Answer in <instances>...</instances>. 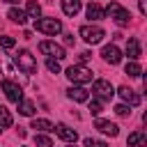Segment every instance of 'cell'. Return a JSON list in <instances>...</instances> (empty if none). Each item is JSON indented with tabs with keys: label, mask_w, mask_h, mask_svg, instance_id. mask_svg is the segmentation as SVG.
Segmentation results:
<instances>
[{
	"label": "cell",
	"mask_w": 147,
	"mask_h": 147,
	"mask_svg": "<svg viewBox=\"0 0 147 147\" xmlns=\"http://www.w3.org/2000/svg\"><path fill=\"white\" fill-rule=\"evenodd\" d=\"M103 14H108L117 25H129V21H131V14H129V9H124L119 2H108V7L103 9Z\"/></svg>",
	"instance_id": "6da1fadb"
},
{
	"label": "cell",
	"mask_w": 147,
	"mask_h": 147,
	"mask_svg": "<svg viewBox=\"0 0 147 147\" xmlns=\"http://www.w3.org/2000/svg\"><path fill=\"white\" fill-rule=\"evenodd\" d=\"M34 30H39V32H44V34H51V37H55V34H60L62 32V23L57 21V18H53V16H46V18H34Z\"/></svg>",
	"instance_id": "7a4b0ae2"
},
{
	"label": "cell",
	"mask_w": 147,
	"mask_h": 147,
	"mask_svg": "<svg viewBox=\"0 0 147 147\" xmlns=\"http://www.w3.org/2000/svg\"><path fill=\"white\" fill-rule=\"evenodd\" d=\"M14 67H18L23 74H37V60L30 51H18V55H14Z\"/></svg>",
	"instance_id": "3957f363"
},
{
	"label": "cell",
	"mask_w": 147,
	"mask_h": 147,
	"mask_svg": "<svg viewBox=\"0 0 147 147\" xmlns=\"http://www.w3.org/2000/svg\"><path fill=\"white\" fill-rule=\"evenodd\" d=\"M67 78L74 83V85H85L92 80V69H87L85 64H74L67 69Z\"/></svg>",
	"instance_id": "277c9868"
},
{
	"label": "cell",
	"mask_w": 147,
	"mask_h": 147,
	"mask_svg": "<svg viewBox=\"0 0 147 147\" xmlns=\"http://www.w3.org/2000/svg\"><path fill=\"white\" fill-rule=\"evenodd\" d=\"M92 94H94L99 101H110L113 94H115V87H113L110 80L99 78V80H94V85H92Z\"/></svg>",
	"instance_id": "5b68a950"
},
{
	"label": "cell",
	"mask_w": 147,
	"mask_h": 147,
	"mask_svg": "<svg viewBox=\"0 0 147 147\" xmlns=\"http://www.w3.org/2000/svg\"><path fill=\"white\" fill-rule=\"evenodd\" d=\"M78 34H80L87 44H101L103 37H106L103 28H99V25H83V28L78 30Z\"/></svg>",
	"instance_id": "8992f818"
},
{
	"label": "cell",
	"mask_w": 147,
	"mask_h": 147,
	"mask_svg": "<svg viewBox=\"0 0 147 147\" xmlns=\"http://www.w3.org/2000/svg\"><path fill=\"white\" fill-rule=\"evenodd\" d=\"M39 51H41L44 55H48V57H55V60H64V57H67L64 48H62L60 44H55V41H41V44H39Z\"/></svg>",
	"instance_id": "52a82bcc"
},
{
	"label": "cell",
	"mask_w": 147,
	"mask_h": 147,
	"mask_svg": "<svg viewBox=\"0 0 147 147\" xmlns=\"http://www.w3.org/2000/svg\"><path fill=\"white\" fill-rule=\"evenodd\" d=\"M2 92L7 94V99L9 101H14V103H18L21 99H23V90H21V85L18 83H14V80H9V78H5L2 80Z\"/></svg>",
	"instance_id": "ba28073f"
},
{
	"label": "cell",
	"mask_w": 147,
	"mask_h": 147,
	"mask_svg": "<svg viewBox=\"0 0 147 147\" xmlns=\"http://www.w3.org/2000/svg\"><path fill=\"white\" fill-rule=\"evenodd\" d=\"M101 57H103L108 64H119L122 53H119V48H117L115 44H108V46H103V48H101Z\"/></svg>",
	"instance_id": "9c48e42d"
},
{
	"label": "cell",
	"mask_w": 147,
	"mask_h": 147,
	"mask_svg": "<svg viewBox=\"0 0 147 147\" xmlns=\"http://www.w3.org/2000/svg\"><path fill=\"white\" fill-rule=\"evenodd\" d=\"M94 129H99L101 133H106V136H110V138H115L117 133H119V126L115 124V122H110V119H96L94 122Z\"/></svg>",
	"instance_id": "30bf717a"
},
{
	"label": "cell",
	"mask_w": 147,
	"mask_h": 147,
	"mask_svg": "<svg viewBox=\"0 0 147 147\" xmlns=\"http://www.w3.org/2000/svg\"><path fill=\"white\" fill-rule=\"evenodd\" d=\"M117 94H119V96H122V101H124V103H129L131 108L140 103V94H136V90H131V87H126V85H122V87L117 90Z\"/></svg>",
	"instance_id": "8fae6325"
},
{
	"label": "cell",
	"mask_w": 147,
	"mask_h": 147,
	"mask_svg": "<svg viewBox=\"0 0 147 147\" xmlns=\"http://www.w3.org/2000/svg\"><path fill=\"white\" fill-rule=\"evenodd\" d=\"M53 131H55L64 142H69V145H71V142H76V138H78V133H76L69 124H57V126H53Z\"/></svg>",
	"instance_id": "7c38bea8"
},
{
	"label": "cell",
	"mask_w": 147,
	"mask_h": 147,
	"mask_svg": "<svg viewBox=\"0 0 147 147\" xmlns=\"http://www.w3.org/2000/svg\"><path fill=\"white\" fill-rule=\"evenodd\" d=\"M67 96H69L71 101H76V103H83V101L90 99V92H87L83 85H74V87L67 90Z\"/></svg>",
	"instance_id": "4fadbf2b"
},
{
	"label": "cell",
	"mask_w": 147,
	"mask_h": 147,
	"mask_svg": "<svg viewBox=\"0 0 147 147\" xmlns=\"http://www.w3.org/2000/svg\"><path fill=\"white\" fill-rule=\"evenodd\" d=\"M126 145L129 147H147V136L142 131H133V133H129Z\"/></svg>",
	"instance_id": "5bb4252c"
},
{
	"label": "cell",
	"mask_w": 147,
	"mask_h": 147,
	"mask_svg": "<svg viewBox=\"0 0 147 147\" xmlns=\"http://www.w3.org/2000/svg\"><path fill=\"white\" fill-rule=\"evenodd\" d=\"M7 18H9L11 23H18V25H25V21H28V14H25L23 9H18V7H11V9L7 11Z\"/></svg>",
	"instance_id": "9a60e30c"
},
{
	"label": "cell",
	"mask_w": 147,
	"mask_h": 147,
	"mask_svg": "<svg viewBox=\"0 0 147 147\" xmlns=\"http://www.w3.org/2000/svg\"><path fill=\"white\" fill-rule=\"evenodd\" d=\"M142 53H140V41L138 39H129L126 41V57L129 60H138Z\"/></svg>",
	"instance_id": "2e32d148"
},
{
	"label": "cell",
	"mask_w": 147,
	"mask_h": 147,
	"mask_svg": "<svg viewBox=\"0 0 147 147\" xmlns=\"http://www.w3.org/2000/svg\"><path fill=\"white\" fill-rule=\"evenodd\" d=\"M80 0H62V11L67 14V16H76L78 11H80Z\"/></svg>",
	"instance_id": "e0dca14e"
},
{
	"label": "cell",
	"mask_w": 147,
	"mask_h": 147,
	"mask_svg": "<svg viewBox=\"0 0 147 147\" xmlns=\"http://www.w3.org/2000/svg\"><path fill=\"white\" fill-rule=\"evenodd\" d=\"M106 14H103V9H101V5H96V2H90L87 5V18L90 21H101Z\"/></svg>",
	"instance_id": "ac0fdd59"
},
{
	"label": "cell",
	"mask_w": 147,
	"mask_h": 147,
	"mask_svg": "<svg viewBox=\"0 0 147 147\" xmlns=\"http://www.w3.org/2000/svg\"><path fill=\"white\" fill-rule=\"evenodd\" d=\"M124 71H126L131 78H138V76L142 74V67L138 64V60H129V62H126V67H124Z\"/></svg>",
	"instance_id": "d6986e66"
},
{
	"label": "cell",
	"mask_w": 147,
	"mask_h": 147,
	"mask_svg": "<svg viewBox=\"0 0 147 147\" xmlns=\"http://www.w3.org/2000/svg\"><path fill=\"white\" fill-rule=\"evenodd\" d=\"M16 106H18V113H21V115H25V117H32V115H34V103H32V101L21 99Z\"/></svg>",
	"instance_id": "ffe728a7"
},
{
	"label": "cell",
	"mask_w": 147,
	"mask_h": 147,
	"mask_svg": "<svg viewBox=\"0 0 147 147\" xmlns=\"http://www.w3.org/2000/svg\"><path fill=\"white\" fill-rule=\"evenodd\" d=\"M0 69H2V74H5V76L14 74V62H11V60H9V55H5V53H0Z\"/></svg>",
	"instance_id": "44dd1931"
},
{
	"label": "cell",
	"mask_w": 147,
	"mask_h": 147,
	"mask_svg": "<svg viewBox=\"0 0 147 147\" xmlns=\"http://www.w3.org/2000/svg\"><path fill=\"white\" fill-rule=\"evenodd\" d=\"M25 14H28V18H39V14H41L39 2H37V0H30L28 7H25Z\"/></svg>",
	"instance_id": "7402d4cb"
},
{
	"label": "cell",
	"mask_w": 147,
	"mask_h": 147,
	"mask_svg": "<svg viewBox=\"0 0 147 147\" xmlns=\"http://www.w3.org/2000/svg\"><path fill=\"white\" fill-rule=\"evenodd\" d=\"M30 129H37V131H53V124L48 119H32Z\"/></svg>",
	"instance_id": "603a6c76"
},
{
	"label": "cell",
	"mask_w": 147,
	"mask_h": 147,
	"mask_svg": "<svg viewBox=\"0 0 147 147\" xmlns=\"http://www.w3.org/2000/svg\"><path fill=\"white\" fill-rule=\"evenodd\" d=\"M9 126H11V115L7 108L0 106V129H9Z\"/></svg>",
	"instance_id": "cb8c5ba5"
},
{
	"label": "cell",
	"mask_w": 147,
	"mask_h": 147,
	"mask_svg": "<svg viewBox=\"0 0 147 147\" xmlns=\"http://www.w3.org/2000/svg\"><path fill=\"white\" fill-rule=\"evenodd\" d=\"M34 145L37 147H53V140L44 133H34Z\"/></svg>",
	"instance_id": "d4e9b609"
},
{
	"label": "cell",
	"mask_w": 147,
	"mask_h": 147,
	"mask_svg": "<svg viewBox=\"0 0 147 147\" xmlns=\"http://www.w3.org/2000/svg\"><path fill=\"white\" fill-rule=\"evenodd\" d=\"M46 69H48L51 74H60V60L48 57V60H46Z\"/></svg>",
	"instance_id": "484cf974"
},
{
	"label": "cell",
	"mask_w": 147,
	"mask_h": 147,
	"mask_svg": "<svg viewBox=\"0 0 147 147\" xmlns=\"http://www.w3.org/2000/svg\"><path fill=\"white\" fill-rule=\"evenodd\" d=\"M83 145H85V147H108V142L96 140V138H85V140H83Z\"/></svg>",
	"instance_id": "4316f807"
},
{
	"label": "cell",
	"mask_w": 147,
	"mask_h": 147,
	"mask_svg": "<svg viewBox=\"0 0 147 147\" xmlns=\"http://www.w3.org/2000/svg\"><path fill=\"white\" fill-rule=\"evenodd\" d=\"M87 101H90V99H87ZM90 113H92V115H99V113H101V101H99L96 96L90 101Z\"/></svg>",
	"instance_id": "83f0119b"
},
{
	"label": "cell",
	"mask_w": 147,
	"mask_h": 147,
	"mask_svg": "<svg viewBox=\"0 0 147 147\" xmlns=\"http://www.w3.org/2000/svg\"><path fill=\"white\" fill-rule=\"evenodd\" d=\"M129 108H131V106H126V103H117V106H115V113H117L119 117H126V115H131Z\"/></svg>",
	"instance_id": "f1b7e54d"
},
{
	"label": "cell",
	"mask_w": 147,
	"mask_h": 147,
	"mask_svg": "<svg viewBox=\"0 0 147 147\" xmlns=\"http://www.w3.org/2000/svg\"><path fill=\"white\" fill-rule=\"evenodd\" d=\"M14 44H16V41H14V37H7V34H5V37H0V46H2V48H14Z\"/></svg>",
	"instance_id": "f546056e"
},
{
	"label": "cell",
	"mask_w": 147,
	"mask_h": 147,
	"mask_svg": "<svg viewBox=\"0 0 147 147\" xmlns=\"http://www.w3.org/2000/svg\"><path fill=\"white\" fill-rule=\"evenodd\" d=\"M90 57H92V55H90V53H87V51H85V53H80V55H78V60H80V64H83V62H87V60H90Z\"/></svg>",
	"instance_id": "4dcf8cb0"
},
{
	"label": "cell",
	"mask_w": 147,
	"mask_h": 147,
	"mask_svg": "<svg viewBox=\"0 0 147 147\" xmlns=\"http://www.w3.org/2000/svg\"><path fill=\"white\" fill-rule=\"evenodd\" d=\"M138 7H140V14H147V0H140Z\"/></svg>",
	"instance_id": "1f68e13d"
},
{
	"label": "cell",
	"mask_w": 147,
	"mask_h": 147,
	"mask_svg": "<svg viewBox=\"0 0 147 147\" xmlns=\"http://www.w3.org/2000/svg\"><path fill=\"white\" fill-rule=\"evenodd\" d=\"M64 44H69V46H71V44H74V34H67V37H64Z\"/></svg>",
	"instance_id": "d6a6232c"
},
{
	"label": "cell",
	"mask_w": 147,
	"mask_h": 147,
	"mask_svg": "<svg viewBox=\"0 0 147 147\" xmlns=\"http://www.w3.org/2000/svg\"><path fill=\"white\" fill-rule=\"evenodd\" d=\"M5 2H9V5H14V2H18V0H5Z\"/></svg>",
	"instance_id": "836d02e7"
},
{
	"label": "cell",
	"mask_w": 147,
	"mask_h": 147,
	"mask_svg": "<svg viewBox=\"0 0 147 147\" xmlns=\"http://www.w3.org/2000/svg\"><path fill=\"white\" fill-rule=\"evenodd\" d=\"M71 147H74V142H71Z\"/></svg>",
	"instance_id": "e575fe53"
},
{
	"label": "cell",
	"mask_w": 147,
	"mask_h": 147,
	"mask_svg": "<svg viewBox=\"0 0 147 147\" xmlns=\"http://www.w3.org/2000/svg\"><path fill=\"white\" fill-rule=\"evenodd\" d=\"M0 131H2V129H0Z\"/></svg>",
	"instance_id": "d590c367"
}]
</instances>
